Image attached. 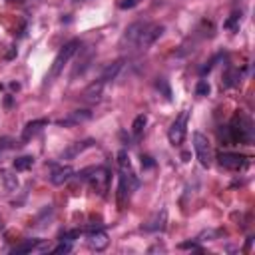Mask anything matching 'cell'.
<instances>
[{
  "label": "cell",
  "mask_w": 255,
  "mask_h": 255,
  "mask_svg": "<svg viewBox=\"0 0 255 255\" xmlns=\"http://www.w3.org/2000/svg\"><path fill=\"white\" fill-rule=\"evenodd\" d=\"M92 118V112L90 110H76V112H70L66 118L58 120L56 124L62 126V128H70V126H76V124H82V122H88Z\"/></svg>",
  "instance_id": "obj_9"
},
{
  "label": "cell",
  "mask_w": 255,
  "mask_h": 255,
  "mask_svg": "<svg viewBox=\"0 0 255 255\" xmlns=\"http://www.w3.org/2000/svg\"><path fill=\"white\" fill-rule=\"evenodd\" d=\"M241 82V72H239V68H229L227 72H225V76H223V86L225 88H233V86H237Z\"/></svg>",
  "instance_id": "obj_18"
},
{
  "label": "cell",
  "mask_w": 255,
  "mask_h": 255,
  "mask_svg": "<svg viewBox=\"0 0 255 255\" xmlns=\"http://www.w3.org/2000/svg\"><path fill=\"white\" fill-rule=\"evenodd\" d=\"M193 149H195L197 161L203 167H209L213 161V151H211V143H209L207 135H203L201 131H195L193 133Z\"/></svg>",
  "instance_id": "obj_5"
},
{
  "label": "cell",
  "mask_w": 255,
  "mask_h": 255,
  "mask_svg": "<svg viewBox=\"0 0 255 255\" xmlns=\"http://www.w3.org/2000/svg\"><path fill=\"white\" fill-rule=\"evenodd\" d=\"M2 177H4V181H6V187L12 191V189H16V185H18V181H16V177L12 175V173H8V171H2Z\"/></svg>",
  "instance_id": "obj_27"
},
{
  "label": "cell",
  "mask_w": 255,
  "mask_h": 255,
  "mask_svg": "<svg viewBox=\"0 0 255 255\" xmlns=\"http://www.w3.org/2000/svg\"><path fill=\"white\" fill-rule=\"evenodd\" d=\"M145 124H147V118H145V114H139V116H135V120H133V124H131V133H133L135 137H137V135H141V131H143Z\"/></svg>",
  "instance_id": "obj_20"
},
{
  "label": "cell",
  "mask_w": 255,
  "mask_h": 255,
  "mask_svg": "<svg viewBox=\"0 0 255 255\" xmlns=\"http://www.w3.org/2000/svg\"><path fill=\"white\" fill-rule=\"evenodd\" d=\"M217 135L223 141V145H231V143H237V141L239 143H245V145H251L253 139H255L253 120L247 114L237 112L227 126H221L217 129Z\"/></svg>",
  "instance_id": "obj_1"
},
{
  "label": "cell",
  "mask_w": 255,
  "mask_h": 255,
  "mask_svg": "<svg viewBox=\"0 0 255 255\" xmlns=\"http://www.w3.org/2000/svg\"><path fill=\"white\" fill-rule=\"evenodd\" d=\"M217 161H219L221 167L233 169V171H239V169L249 165V157L243 155V153H235V151H221L217 155Z\"/></svg>",
  "instance_id": "obj_7"
},
{
  "label": "cell",
  "mask_w": 255,
  "mask_h": 255,
  "mask_svg": "<svg viewBox=\"0 0 255 255\" xmlns=\"http://www.w3.org/2000/svg\"><path fill=\"white\" fill-rule=\"evenodd\" d=\"M34 165V157L32 155H22V157H16L14 159V169L16 171H26Z\"/></svg>",
  "instance_id": "obj_19"
},
{
  "label": "cell",
  "mask_w": 255,
  "mask_h": 255,
  "mask_svg": "<svg viewBox=\"0 0 255 255\" xmlns=\"http://www.w3.org/2000/svg\"><path fill=\"white\" fill-rule=\"evenodd\" d=\"M80 46H82V42H80L78 38H74V40H70L68 44H64V46H62V50L56 54V58H54V62H52V66H50V72H48V76H46V80H44V86L52 84V82H54V78H58V76L62 74L64 66L70 62V58L78 52V48H80Z\"/></svg>",
  "instance_id": "obj_2"
},
{
  "label": "cell",
  "mask_w": 255,
  "mask_h": 255,
  "mask_svg": "<svg viewBox=\"0 0 255 255\" xmlns=\"http://www.w3.org/2000/svg\"><path fill=\"white\" fill-rule=\"evenodd\" d=\"M137 4H139V0H118V8H122V10H131Z\"/></svg>",
  "instance_id": "obj_29"
},
{
  "label": "cell",
  "mask_w": 255,
  "mask_h": 255,
  "mask_svg": "<svg viewBox=\"0 0 255 255\" xmlns=\"http://www.w3.org/2000/svg\"><path fill=\"white\" fill-rule=\"evenodd\" d=\"M143 26H145V22H133V24H129L128 28H126V32H124V36H122V40H120V44L124 46V48H135V42H137V38H139V34H141V30H143Z\"/></svg>",
  "instance_id": "obj_8"
},
{
  "label": "cell",
  "mask_w": 255,
  "mask_h": 255,
  "mask_svg": "<svg viewBox=\"0 0 255 255\" xmlns=\"http://www.w3.org/2000/svg\"><path fill=\"white\" fill-rule=\"evenodd\" d=\"M187 120H189V112L183 110V112L173 120V124L169 126L167 137H169V143H171V145L177 147V145L183 143V139H185V135H187Z\"/></svg>",
  "instance_id": "obj_4"
},
{
  "label": "cell",
  "mask_w": 255,
  "mask_h": 255,
  "mask_svg": "<svg viewBox=\"0 0 255 255\" xmlns=\"http://www.w3.org/2000/svg\"><path fill=\"white\" fill-rule=\"evenodd\" d=\"M165 223H167V211L161 209V211L153 213V217L147 219V221L141 225V229H143V231H163V229H165Z\"/></svg>",
  "instance_id": "obj_11"
},
{
  "label": "cell",
  "mask_w": 255,
  "mask_h": 255,
  "mask_svg": "<svg viewBox=\"0 0 255 255\" xmlns=\"http://www.w3.org/2000/svg\"><path fill=\"white\" fill-rule=\"evenodd\" d=\"M179 249H193V251H201V247H199L195 241H183V243H179Z\"/></svg>",
  "instance_id": "obj_30"
},
{
  "label": "cell",
  "mask_w": 255,
  "mask_h": 255,
  "mask_svg": "<svg viewBox=\"0 0 255 255\" xmlns=\"http://www.w3.org/2000/svg\"><path fill=\"white\" fill-rule=\"evenodd\" d=\"M72 251V243L70 241H60L54 249H52V253L54 255H60V253H70Z\"/></svg>",
  "instance_id": "obj_24"
},
{
  "label": "cell",
  "mask_w": 255,
  "mask_h": 255,
  "mask_svg": "<svg viewBox=\"0 0 255 255\" xmlns=\"http://www.w3.org/2000/svg\"><path fill=\"white\" fill-rule=\"evenodd\" d=\"M118 167L120 169H131V163H129V157H128V151L126 149L118 151Z\"/></svg>",
  "instance_id": "obj_22"
},
{
  "label": "cell",
  "mask_w": 255,
  "mask_h": 255,
  "mask_svg": "<svg viewBox=\"0 0 255 255\" xmlns=\"http://www.w3.org/2000/svg\"><path fill=\"white\" fill-rule=\"evenodd\" d=\"M239 20H241V14H239V12H233V14L223 22V28H227V30H235L237 24H239Z\"/></svg>",
  "instance_id": "obj_23"
},
{
  "label": "cell",
  "mask_w": 255,
  "mask_h": 255,
  "mask_svg": "<svg viewBox=\"0 0 255 255\" xmlns=\"http://www.w3.org/2000/svg\"><path fill=\"white\" fill-rule=\"evenodd\" d=\"M104 82L102 80H96V82H92L84 92H82V98L86 100V102H98L100 98H102V92H104Z\"/></svg>",
  "instance_id": "obj_14"
},
{
  "label": "cell",
  "mask_w": 255,
  "mask_h": 255,
  "mask_svg": "<svg viewBox=\"0 0 255 255\" xmlns=\"http://www.w3.org/2000/svg\"><path fill=\"white\" fill-rule=\"evenodd\" d=\"M163 34V26L161 24H153V22H145L137 42H135V50H147L149 46L155 44V40H159Z\"/></svg>",
  "instance_id": "obj_6"
},
{
  "label": "cell",
  "mask_w": 255,
  "mask_h": 255,
  "mask_svg": "<svg viewBox=\"0 0 255 255\" xmlns=\"http://www.w3.org/2000/svg\"><path fill=\"white\" fill-rule=\"evenodd\" d=\"M48 126V120L46 118H40V120H32V122H28L26 126H24V129H22V141H28L30 137H34L42 128H46Z\"/></svg>",
  "instance_id": "obj_13"
},
{
  "label": "cell",
  "mask_w": 255,
  "mask_h": 255,
  "mask_svg": "<svg viewBox=\"0 0 255 255\" xmlns=\"http://www.w3.org/2000/svg\"><path fill=\"white\" fill-rule=\"evenodd\" d=\"M94 145V139H86V141H76V143H72L68 149H64L62 151V159H74L76 155H80L84 149H88V147H92Z\"/></svg>",
  "instance_id": "obj_15"
},
{
  "label": "cell",
  "mask_w": 255,
  "mask_h": 255,
  "mask_svg": "<svg viewBox=\"0 0 255 255\" xmlns=\"http://www.w3.org/2000/svg\"><path fill=\"white\" fill-rule=\"evenodd\" d=\"M153 165H155V161H153L149 155H141V167L149 169V167H153Z\"/></svg>",
  "instance_id": "obj_31"
},
{
  "label": "cell",
  "mask_w": 255,
  "mask_h": 255,
  "mask_svg": "<svg viewBox=\"0 0 255 255\" xmlns=\"http://www.w3.org/2000/svg\"><path fill=\"white\" fill-rule=\"evenodd\" d=\"M80 233H82L80 229H72V231H64V233L60 235V241H70V243H72L74 239H78V237H80Z\"/></svg>",
  "instance_id": "obj_25"
},
{
  "label": "cell",
  "mask_w": 255,
  "mask_h": 255,
  "mask_svg": "<svg viewBox=\"0 0 255 255\" xmlns=\"http://www.w3.org/2000/svg\"><path fill=\"white\" fill-rule=\"evenodd\" d=\"M72 175H74V169H72L70 165L54 167V171L50 173V183H54V185H64Z\"/></svg>",
  "instance_id": "obj_12"
},
{
  "label": "cell",
  "mask_w": 255,
  "mask_h": 255,
  "mask_svg": "<svg viewBox=\"0 0 255 255\" xmlns=\"http://www.w3.org/2000/svg\"><path fill=\"white\" fill-rule=\"evenodd\" d=\"M195 94H197V96H207V94H209V84H207L205 80H199L197 86H195Z\"/></svg>",
  "instance_id": "obj_28"
},
{
  "label": "cell",
  "mask_w": 255,
  "mask_h": 255,
  "mask_svg": "<svg viewBox=\"0 0 255 255\" xmlns=\"http://www.w3.org/2000/svg\"><path fill=\"white\" fill-rule=\"evenodd\" d=\"M155 88L163 94V98L165 100H171V88H169V84H167V80H163V78H157V82H155Z\"/></svg>",
  "instance_id": "obj_21"
},
{
  "label": "cell",
  "mask_w": 255,
  "mask_h": 255,
  "mask_svg": "<svg viewBox=\"0 0 255 255\" xmlns=\"http://www.w3.org/2000/svg\"><path fill=\"white\" fill-rule=\"evenodd\" d=\"M124 68V58H120V60H116V62H112L110 66H106V70L102 72V76L98 78V80H102L104 84H108V82H112V80H116V76H118V72Z\"/></svg>",
  "instance_id": "obj_17"
},
{
  "label": "cell",
  "mask_w": 255,
  "mask_h": 255,
  "mask_svg": "<svg viewBox=\"0 0 255 255\" xmlns=\"http://www.w3.org/2000/svg\"><path fill=\"white\" fill-rule=\"evenodd\" d=\"M44 249V243L40 239H24L22 243L14 245L12 247V253H32V251H42Z\"/></svg>",
  "instance_id": "obj_16"
},
{
  "label": "cell",
  "mask_w": 255,
  "mask_h": 255,
  "mask_svg": "<svg viewBox=\"0 0 255 255\" xmlns=\"http://www.w3.org/2000/svg\"><path fill=\"white\" fill-rule=\"evenodd\" d=\"M88 245H90V249H94V251H104L106 247H108V243H110V239H108V233L106 231H102V229H94V231H88Z\"/></svg>",
  "instance_id": "obj_10"
},
{
  "label": "cell",
  "mask_w": 255,
  "mask_h": 255,
  "mask_svg": "<svg viewBox=\"0 0 255 255\" xmlns=\"http://www.w3.org/2000/svg\"><path fill=\"white\" fill-rule=\"evenodd\" d=\"M16 143H14V139L12 137H8V135H2L0 137V155L6 151V149H10V147H14Z\"/></svg>",
  "instance_id": "obj_26"
},
{
  "label": "cell",
  "mask_w": 255,
  "mask_h": 255,
  "mask_svg": "<svg viewBox=\"0 0 255 255\" xmlns=\"http://www.w3.org/2000/svg\"><path fill=\"white\" fill-rule=\"evenodd\" d=\"M78 177L84 179V181H88L90 187H92L98 195H106V191H108V187H110V169H108V167H102V165L82 169V171L78 173Z\"/></svg>",
  "instance_id": "obj_3"
}]
</instances>
